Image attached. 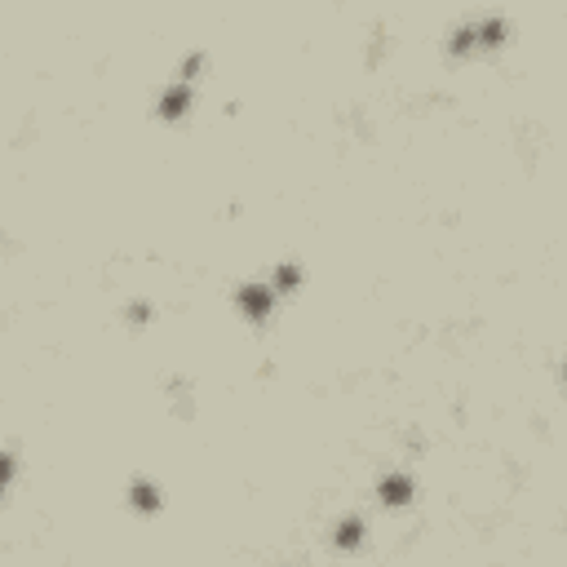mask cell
Instances as JSON below:
<instances>
[{"label":"cell","mask_w":567,"mask_h":567,"mask_svg":"<svg viewBox=\"0 0 567 567\" xmlns=\"http://www.w3.org/2000/svg\"><path fill=\"white\" fill-rule=\"evenodd\" d=\"M239 306H244L253 319H262L266 310H271V297H266L262 288H244V293H239Z\"/></svg>","instance_id":"obj_2"},{"label":"cell","mask_w":567,"mask_h":567,"mask_svg":"<svg viewBox=\"0 0 567 567\" xmlns=\"http://www.w3.org/2000/svg\"><path fill=\"white\" fill-rule=\"evenodd\" d=\"M182 107H187V89L178 84V89H168V93H164V116H178Z\"/></svg>","instance_id":"obj_5"},{"label":"cell","mask_w":567,"mask_h":567,"mask_svg":"<svg viewBox=\"0 0 567 567\" xmlns=\"http://www.w3.org/2000/svg\"><path fill=\"white\" fill-rule=\"evenodd\" d=\"M133 501H138L142 509H155V505H160V496H155L151 483H133Z\"/></svg>","instance_id":"obj_4"},{"label":"cell","mask_w":567,"mask_h":567,"mask_svg":"<svg viewBox=\"0 0 567 567\" xmlns=\"http://www.w3.org/2000/svg\"><path fill=\"white\" fill-rule=\"evenodd\" d=\"M381 496H386V501H390V505H403V501H408V496H413V483H408V479H403V474H390V479H386V483H381Z\"/></svg>","instance_id":"obj_1"},{"label":"cell","mask_w":567,"mask_h":567,"mask_svg":"<svg viewBox=\"0 0 567 567\" xmlns=\"http://www.w3.org/2000/svg\"><path fill=\"white\" fill-rule=\"evenodd\" d=\"M359 532H363V523L359 519H346L342 528H337V545H354V541H359Z\"/></svg>","instance_id":"obj_3"},{"label":"cell","mask_w":567,"mask_h":567,"mask_svg":"<svg viewBox=\"0 0 567 567\" xmlns=\"http://www.w3.org/2000/svg\"><path fill=\"white\" fill-rule=\"evenodd\" d=\"M275 284H279V288H297V266H279Z\"/></svg>","instance_id":"obj_6"}]
</instances>
